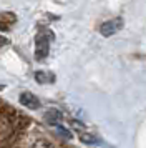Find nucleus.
I'll use <instances>...</instances> for the list:
<instances>
[{
    "mask_svg": "<svg viewBox=\"0 0 146 148\" xmlns=\"http://www.w3.org/2000/svg\"><path fill=\"white\" fill-rule=\"evenodd\" d=\"M53 38V34L50 30H43L37 35L35 38V58L37 60H45L50 52V42Z\"/></svg>",
    "mask_w": 146,
    "mask_h": 148,
    "instance_id": "f257e3e1",
    "label": "nucleus"
},
{
    "mask_svg": "<svg viewBox=\"0 0 146 148\" xmlns=\"http://www.w3.org/2000/svg\"><path fill=\"white\" fill-rule=\"evenodd\" d=\"M121 28H123V18L121 17H116V18L103 22L101 27H100V34L103 35V37H111V35L118 34Z\"/></svg>",
    "mask_w": 146,
    "mask_h": 148,
    "instance_id": "f03ea898",
    "label": "nucleus"
},
{
    "mask_svg": "<svg viewBox=\"0 0 146 148\" xmlns=\"http://www.w3.org/2000/svg\"><path fill=\"white\" fill-rule=\"evenodd\" d=\"M18 101L23 105V107L30 108V110H37V108H40V100L32 93V92H23V93H20Z\"/></svg>",
    "mask_w": 146,
    "mask_h": 148,
    "instance_id": "7ed1b4c3",
    "label": "nucleus"
},
{
    "mask_svg": "<svg viewBox=\"0 0 146 148\" xmlns=\"http://www.w3.org/2000/svg\"><path fill=\"white\" fill-rule=\"evenodd\" d=\"M43 118H45V121L46 123H50L52 127H58V125H61L63 115H61V112L57 110V108H50V110H46L45 112Z\"/></svg>",
    "mask_w": 146,
    "mask_h": 148,
    "instance_id": "20e7f679",
    "label": "nucleus"
},
{
    "mask_svg": "<svg viewBox=\"0 0 146 148\" xmlns=\"http://www.w3.org/2000/svg\"><path fill=\"white\" fill-rule=\"evenodd\" d=\"M35 80L42 83V85H45V83H53L55 82V75L52 72H45V70H38V72H35Z\"/></svg>",
    "mask_w": 146,
    "mask_h": 148,
    "instance_id": "39448f33",
    "label": "nucleus"
},
{
    "mask_svg": "<svg viewBox=\"0 0 146 148\" xmlns=\"http://www.w3.org/2000/svg\"><path fill=\"white\" fill-rule=\"evenodd\" d=\"M32 148H55V145L52 141L45 140V138H38L32 143Z\"/></svg>",
    "mask_w": 146,
    "mask_h": 148,
    "instance_id": "423d86ee",
    "label": "nucleus"
},
{
    "mask_svg": "<svg viewBox=\"0 0 146 148\" xmlns=\"http://www.w3.org/2000/svg\"><path fill=\"white\" fill-rule=\"evenodd\" d=\"M80 140L83 141V143H95V141H96V138H95L91 133H86V132H83V133H80Z\"/></svg>",
    "mask_w": 146,
    "mask_h": 148,
    "instance_id": "0eeeda50",
    "label": "nucleus"
},
{
    "mask_svg": "<svg viewBox=\"0 0 146 148\" xmlns=\"http://www.w3.org/2000/svg\"><path fill=\"white\" fill-rule=\"evenodd\" d=\"M5 45H8V38L3 37V35H0V47H5Z\"/></svg>",
    "mask_w": 146,
    "mask_h": 148,
    "instance_id": "6e6552de",
    "label": "nucleus"
}]
</instances>
